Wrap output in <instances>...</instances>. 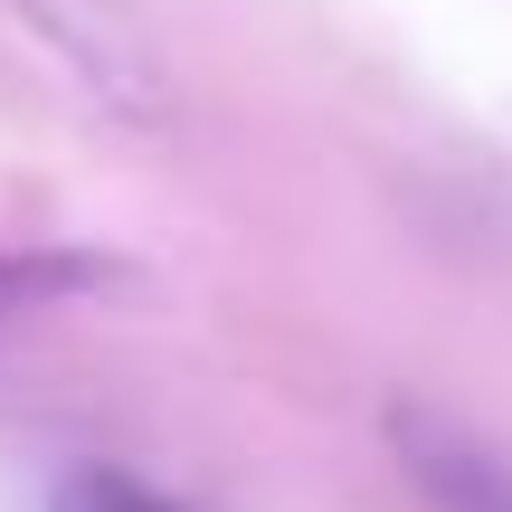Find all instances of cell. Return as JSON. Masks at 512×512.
<instances>
[{
    "label": "cell",
    "mask_w": 512,
    "mask_h": 512,
    "mask_svg": "<svg viewBox=\"0 0 512 512\" xmlns=\"http://www.w3.org/2000/svg\"><path fill=\"white\" fill-rule=\"evenodd\" d=\"M38 38L57 48V67L124 124H171V57L162 38L133 19V0H19Z\"/></svg>",
    "instance_id": "cell-1"
},
{
    "label": "cell",
    "mask_w": 512,
    "mask_h": 512,
    "mask_svg": "<svg viewBox=\"0 0 512 512\" xmlns=\"http://www.w3.org/2000/svg\"><path fill=\"white\" fill-rule=\"evenodd\" d=\"M389 446L437 512H512V456L484 446L475 427L437 418V408H389Z\"/></svg>",
    "instance_id": "cell-2"
},
{
    "label": "cell",
    "mask_w": 512,
    "mask_h": 512,
    "mask_svg": "<svg viewBox=\"0 0 512 512\" xmlns=\"http://www.w3.org/2000/svg\"><path fill=\"white\" fill-rule=\"evenodd\" d=\"M57 512H181V503H162L152 484H133L124 465H76V475L57 484Z\"/></svg>",
    "instance_id": "cell-3"
}]
</instances>
